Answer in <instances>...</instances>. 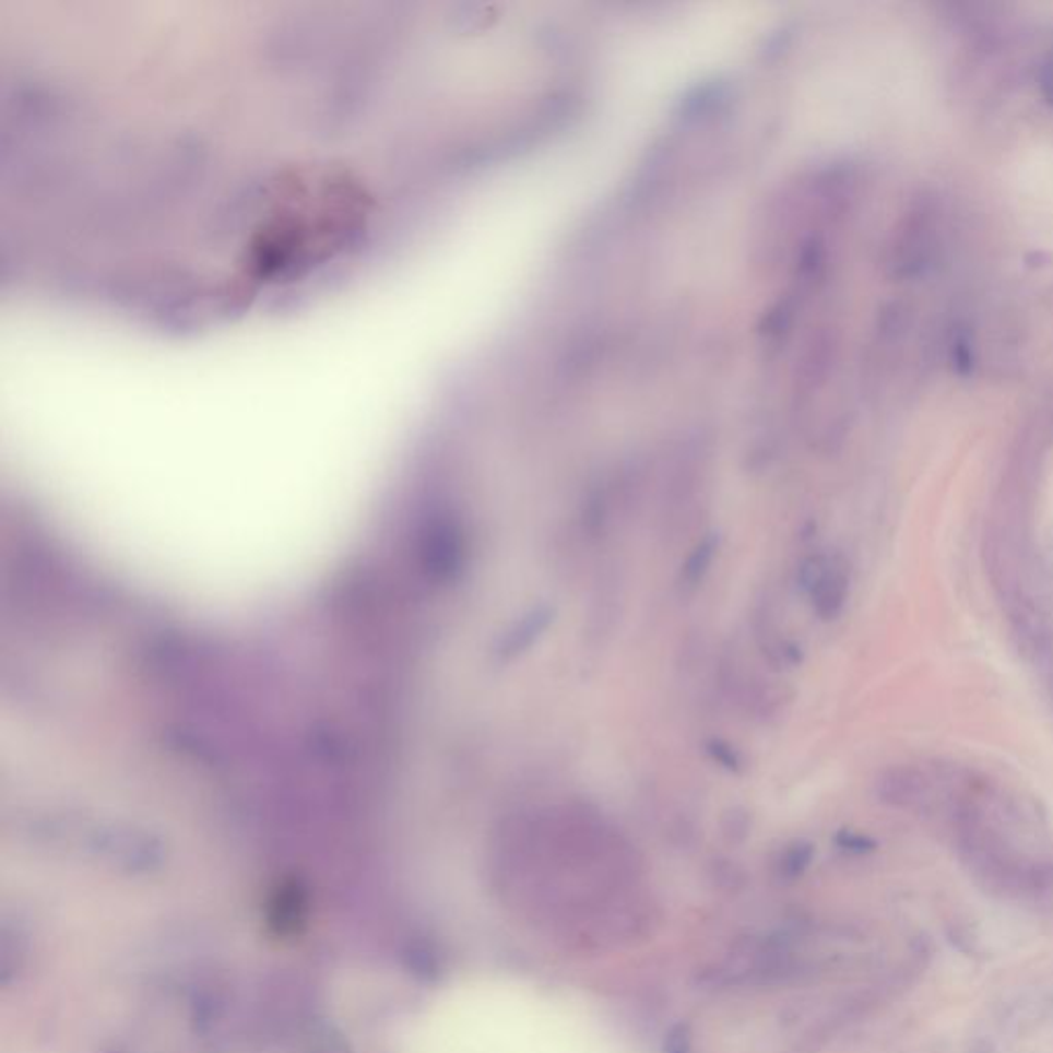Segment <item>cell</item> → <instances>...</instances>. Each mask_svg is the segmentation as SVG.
I'll return each instance as SVG.
<instances>
[{
    "label": "cell",
    "instance_id": "obj_1",
    "mask_svg": "<svg viewBox=\"0 0 1053 1053\" xmlns=\"http://www.w3.org/2000/svg\"><path fill=\"white\" fill-rule=\"evenodd\" d=\"M44 141L88 297L171 338L342 297L453 200L449 109L402 2H93Z\"/></svg>",
    "mask_w": 1053,
    "mask_h": 1053
},
{
    "label": "cell",
    "instance_id": "obj_2",
    "mask_svg": "<svg viewBox=\"0 0 1053 1053\" xmlns=\"http://www.w3.org/2000/svg\"><path fill=\"white\" fill-rule=\"evenodd\" d=\"M803 584L811 595L815 612L824 619H833L845 605L850 591L848 566L840 558H813L803 566Z\"/></svg>",
    "mask_w": 1053,
    "mask_h": 1053
},
{
    "label": "cell",
    "instance_id": "obj_3",
    "mask_svg": "<svg viewBox=\"0 0 1053 1053\" xmlns=\"http://www.w3.org/2000/svg\"><path fill=\"white\" fill-rule=\"evenodd\" d=\"M552 622H554V610L552 607H545V605L533 607L519 622H514L505 632V636L500 638V642L496 647V654L502 661H512V659L521 656L544 636Z\"/></svg>",
    "mask_w": 1053,
    "mask_h": 1053
},
{
    "label": "cell",
    "instance_id": "obj_4",
    "mask_svg": "<svg viewBox=\"0 0 1053 1053\" xmlns=\"http://www.w3.org/2000/svg\"><path fill=\"white\" fill-rule=\"evenodd\" d=\"M717 549H719L717 537H706L702 544L696 545V549L689 554V558L684 566V572H682L685 587H696L698 582H702L706 572L710 570V564L717 556Z\"/></svg>",
    "mask_w": 1053,
    "mask_h": 1053
},
{
    "label": "cell",
    "instance_id": "obj_5",
    "mask_svg": "<svg viewBox=\"0 0 1053 1053\" xmlns=\"http://www.w3.org/2000/svg\"><path fill=\"white\" fill-rule=\"evenodd\" d=\"M953 365L955 369L959 370L961 375H967L971 370V365H973V348H971V342L967 335H959L955 338L953 342Z\"/></svg>",
    "mask_w": 1053,
    "mask_h": 1053
},
{
    "label": "cell",
    "instance_id": "obj_6",
    "mask_svg": "<svg viewBox=\"0 0 1053 1053\" xmlns=\"http://www.w3.org/2000/svg\"><path fill=\"white\" fill-rule=\"evenodd\" d=\"M708 752H710V755H712V757L719 761L720 766H724L726 770H731V772H741V759H738V755L735 754V752H733V749H731L726 743L714 741V743H710Z\"/></svg>",
    "mask_w": 1053,
    "mask_h": 1053
},
{
    "label": "cell",
    "instance_id": "obj_7",
    "mask_svg": "<svg viewBox=\"0 0 1053 1053\" xmlns=\"http://www.w3.org/2000/svg\"><path fill=\"white\" fill-rule=\"evenodd\" d=\"M1037 81H1039V88H1041L1043 97L1053 106V50L1050 52V56L1043 60Z\"/></svg>",
    "mask_w": 1053,
    "mask_h": 1053
}]
</instances>
